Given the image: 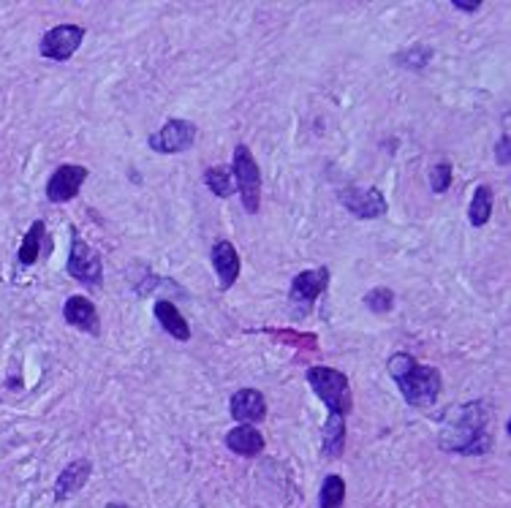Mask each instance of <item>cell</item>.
<instances>
[{"label": "cell", "instance_id": "obj_1", "mask_svg": "<svg viewBox=\"0 0 511 508\" xmlns=\"http://www.w3.org/2000/svg\"><path fill=\"white\" fill-rule=\"evenodd\" d=\"M489 422V408L481 400L457 405L446 413L443 427H441V449L462 457H479L492 449V438L487 432Z\"/></svg>", "mask_w": 511, "mask_h": 508}, {"label": "cell", "instance_id": "obj_2", "mask_svg": "<svg viewBox=\"0 0 511 508\" xmlns=\"http://www.w3.org/2000/svg\"><path fill=\"white\" fill-rule=\"evenodd\" d=\"M387 370L392 376V381L397 384L403 400L414 408H430L435 405L441 389H443V378L438 373V367L430 365H419L411 354L397 351L389 357Z\"/></svg>", "mask_w": 511, "mask_h": 508}, {"label": "cell", "instance_id": "obj_3", "mask_svg": "<svg viewBox=\"0 0 511 508\" xmlns=\"http://www.w3.org/2000/svg\"><path fill=\"white\" fill-rule=\"evenodd\" d=\"M307 384L329 413L346 416L351 411V384H349L346 373L318 365V367L307 370Z\"/></svg>", "mask_w": 511, "mask_h": 508}, {"label": "cell", "instance_id": "obj_4", "mask_svg": "<svg viewBox=\"0 0 511 508\" xmlns=\"http://www.w3.org/2000/svg\"><path fill=\"white\" fill-rule=\"evenodd\" d=\"M232 177H234V188L242 196V207L245 213L256 215L261 207V168L253 158V152L245 144L234 147L232 155Z\"/></svg>", "mask_w": 511, "mask_h": 508}, {"label": "cell", "instance_id": "obj_5", "mask_svg": "<svg viewBox=\"0 0 511 508\" xmlns=\"http://www.w3.org/2000/svg\"><path fill=\"white\" fill-rule=\"evenodd\" d=\"M66 272L68 277L90 286V288H101L104 286V261L101 253H96L77 231V226H71V250H68V261H66Z\"/></svg>", "mask_w": 511, "mask_h": 508}, {"label": "cell", "instance_id": "obj_6", "mask_svg": "<svg viewBox=\"0 0 511 508\" xmlns=\"http://www.w3.org/2000/svg\"><path fill=\"white\" fill-rule=\"evenodd\" d=\"M196 141V125L191 120H166L155 133H150L147 144L158 155L186 152Z\"/></svg>", "mask_w": 511, "mask_h": 508}, {"label": "cell", "instance_id": "obj_7", "mask_svg": "<svg viewBox=\"0 0 511 508\" xmlns=\"http://www.w3.org/2000/svg\"><path fill=\"white\" fill-rule=\"evenodd\" d=\"M82 41H85V28L82 25H58V28L44 33V39L39 44V52L47 60L66 63V60L74 58V52L82 47Z\"/></svg>", "mask_w": 511, "mask_h": 508}, {"label": "cell", "instance_id": "obj_8", "mask_svg": "<svg viewBox=\"0 0 511 508\" xmlns=\"http://www.w3.org/2000/svg\"><path fill=\"white\" fill-rule=\"evenodd\" d=\"M337 199L360 221H376L387 215V199L379 188H343Z\"/></svg>", "mask_w": 511, "mask_h": 508}, {"label": "cell", "instance_id": "obj_9", "mask_svg": "<svg viewBox=\"0 0 511 508\" xmlns=\"http://www.w3.org/2000/svg\"><path fill=\"white\" fill-rule=\"evenodd\" d=\"M85 180H87V168L85 166L63 163V166L55 168L50 183H47V199L52 204H68L79 194V188L85 186Z\"/></svg>", "mask_w": 511, "mask_h": 508}, {"label": "cell", "instance_id": "obj_10", "mask_svg": "<svg viewBox=\"0 0 511 508\" xmlns=\"http://www.w3.org/2000/svg\"><path fill=\"white\" fill-rule=\"evenodd\" d=\"M210 261H213V269H215V275H218L221 288L229 291V288L240 280V269H242V261H240L237 248H234L229 240H218V242H213V248H210Z\"/></svg>", "mask_w": 511, "mask_h": 508}, {"label": "cell", "instance_id": "obj_11", "mask_svg": "<svg viewBox=\"0 0 511 508\" xmlns=\"http://www.w3.org/2000/svg\"><path fill=\"white\" fill-rule=\"evenodd\" d=\"M329 286V269L318 267V269H305L291 280L288 288V299L294 304H313Z\"/></svg>", "mask_w": 511, "mask_h": 508}, {"label": "cell", "instance_id": "obj_12", "mask_svg": "<svg viewBox=\"0 0 511 508\" xmlns=\"http://www.w3.org/2000/svg\"><path fill=\"white\" fill-rule=\"evenodd\" d=\"M229 411H232V419L253 427V424L267 419V400L259 389H240V392L232 395Z\"/></svg>", "mask_w": 511, "mask_h": 508}, {"label": "cell", "instance_id": "obj_13", "mask_svg": "<svg viewBox=\"0 0 511 508\" xmlns=\"http://www.w3.org/2000/svg\"><path fill=\"white\" fill-rule=\"evenodd\" d=\"M90 470H93L90 459H74L71 465H66L60 470L58 481H55V497H58V503H66L77 492H82L85 484L90 481Z\"/></svg>", "mask_w": 511, "mask_h": 508}, {"label": "cell", "instance_id": "obj_14", "mask_svg": "<svg viewBox=\"0 0 511 508\" xmlns=\"http://www.w3.org/2000/svg\"><path fill=\"white\" fill-rule=\"evenodd\" d=\"M63 318L68 326H77L82 331H90V334H98V310L93 304V299L82 296V294H74L66 299L63 304Z\"/></svg>", "mask_w": 511, "mask_h": 508}, {"label": "cell", "instance_id": "obj_15", "mask_svg": "<svg viewBox=\"0 0 511 508\" xmlns=\"http://www.w3.org/2000/svg\"><path fill=\"white\" fill-rule=\"evenodd\" d=\"M155 321L160 323V329L166 334H172L175 340H180V343L191 340V326H188L186 315L180 313V307H175L169 299L155 302Z\"/></svg>", "mask_w": 511, "mask_h": 508}, {"label": "cell", "instance_id": "obj_16", "mask_svg": "<svg viewBox=\"0 0 511 508\" xmlns=\"http://www.w3.org/2000/svg\"><path fill=\"white\" fill-rule=\"evenodd\" d=\"M321 451L326 459H340L346 451V416L329 413L321 430Z\"/></svg>", "mask_w": 511, "mask_h": 508}, {"label": "cell", "instance_id": "obj_17", "mask_svg": "<svg viewBox=\"0 0 511 508\" xmlns=\"http://www.w3.org/2000/svg\"><path fill=\"white\" fill-rule=\"evenodd\" d=\"M226 446L240 457H256L264 451V435L251 424H240L226 435Z\"/></svg>", "mask_w": 511, "mask_h": 508}, {"label": "cell", "instance_id": "obj_18", "mask_svg": "<svg viewBox=\"0 0 511 508\" xmlns=\"http://www.w3.org/2000/svg\"><path fill=\"white\" fill-rule=\"evenodd\" d=\"M44 242H47V223L44 221H33V226L28 229V234H25V240H23V245L17 250V261L23 267H33L41 259Z\"/></svg>", "mask_w": 511, "mask_h": 508}, {"label": "cell", "instance_id": "obj_19", "mask_svg": "<svg viewBox=\"0 0 511 508\" xmlns=\"http://www.w3.org/2000/svg\"><path fill=\"white\" fill-rule=\"evenodd\" d=\"M492 199H495V194H492L489 186H479V188L473 191V199H470V207H468V221H470V226L481 229V226L489 221V215H492Z\"/></svg>", "mask_w": 511, "mask_h": 508}, {"label": "cell", "instance_id": "obj_20", "mask_svg": "<svg viewBox=\"0 0 511 508\" xmlns=\"http://www.w3.org/2000/svg\"><path fill=\"white\" fill-rule=\"evenodd\" d=\"M346 503V481L340 476H326L318 492V508H343Z\"/></svg>", "mask_w": 511, "mask_h": 508}, {"label": "cell", "instance_id": "obj_21", "mask_svg": "<svg viewBox=\"0 0 511 508\" xmlns=\"http://www.w3.org/2000/svg\"><path fill=\"white\" fill-rule=\"evenodd\" d=\"M205 183L207 188L218 196V199H229L234 191V177H232V168L226 166H213L205 172Z\"/></svg>", "mask_w": 511, "mask_h": 508}, {"label": "cell", "instance_id": "obj_22", "mask_svg": "<svg viewBox=\"0 0 511 508\" xmlns=\"http://www.w3.org/2000/svg\"><path fill=\"white\" fill-rule=\"evenodd\" d=\"M365 307H370L373 313H389V310L395 307V291H392V288H384V286L370 288V291L365 294Z\"/></svg>", "mask_w": 511, "mask_h": 508}, {"label": "cell", "instance_id": "obj_23", "mask_svg": "<svg viewBox=\"0 0 511 508\" xmlns=\"http://www.w3.org/2000/svg\"><path fill=\"white\" fill-rule=\"evenodd\" d=\"M430 58H433V50L424 47V44H416V47L406 50L403 55H397V60H400L406 68H411V71H422V68L430 63Z\"/></svg>", "mask_w": 511, "mask_h": 508}, {"label": "cell", "instance_id": "obj_24", "mask_svg": "<svg viewBox=\"0 0 511 508\" xmlns=\"http://www.w3.org/2000/svg\"><path fill=\"white\" fill-rule=\"evenodd\" d=\"M449 186H452V163L449 160H438L430 168V188H433V194H446Z\"/></svg>", "mask_w": 511, "mask_h": 508}, {"label": "cell", "instance_id": "obj_25", "mask_svg": "<svg viewBox=\"0 0 511 508\" xmlns=\"http://www.w3.org/2000/svg\"><path fill=\"white\" fill-rule=\"evenodd\" d=\"M508 144H511V136H508V133H503V136L497 139V144H495V160H497L500 166H508V160H511Z\"/></svg>", "mask_w": 511, "mask_h": 508}, {"label": "cell", "instance_id": "obj_26", "mask_svg": "<svg viewBox=\"0 0 511 508\" xmlns=\"http://www.w3.org/2000/svg\"><path fill=\"white\" fill-rule=\"evenodd\" d=\"M452 6L457 12H479L481 9V0H452Z\"/></svg>", "mask_w": 511, "mask_h": 508}, {"label": "cell", "instance_id": "obj_27", "mask_svg": "<svg viewBox=\"0 0 511 508\" xmlns=\"http://www.w3.org/2000/svg\"><path fill=\"white\" fill-rule=\"evenodd\" d=\"M106 508H128V505H123V503H109Z\"/></svg>", "mask_w": 511, "mask_h": 508}]
</instances>
